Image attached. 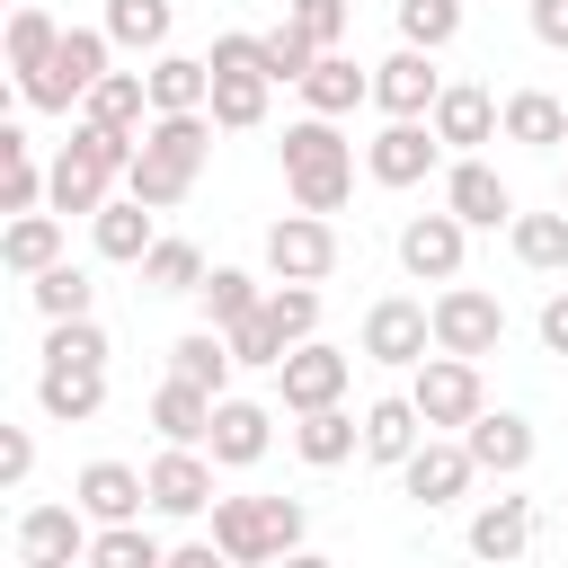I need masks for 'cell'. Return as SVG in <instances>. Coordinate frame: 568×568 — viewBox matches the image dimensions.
Instances as JSON below:
<instances>
[{"instance_id": "cell-49", "label": "cell", "mask_w": 568, "mask_h": 568, "mask_svg": "<svg viewBox=\"0 0 568 568\" xmlns=\"http://www.w3.org/2000/svg\"><path fill=\"white\" fill-rule=\"evenodd\" d=\"M36 470V444H27V426H0V488H18Z\"/></svg>"}, {"instance_id": "cell-14", "label": "cell", "mask_w": 568, "mask_h": 568, "mask_svg": "<svg viewBox=\"0 0 568 568\" xmlns=\"http://www.w3.org/2000/svg\"><path fill=\"white\" fill-rule=\"evenodd\" d=\"M435 98H444V80H435V53H426V44H399L390 62H373V106H390V115H435Z\"/></svg>"}, {"instance_id": "cell-33", "label": "cell", "mask_w": 568, "mask_h": 568, "mask_svg": "<svg viewBox=\"0 0 568 568\" xmlns=\"http://www.w3.org/2000/svg\"><path fill=\"white\" fill-rule=\"evenodd\" d=\"M231 364H240V355H231V328H213V320H204V328H186V337L169 346V373H186V382H204V390H222V382H231Z\"/></svg>"}, {"instance_id": "cell-46", "label": "cell", "mask_w": 568, "mask_h": 568, "mask_svg": "<svg viewBox=\"0 0 568 568\" xmlns=\"http://www.w3.org/2000/svg\"><path fill=\"white\" fill-rule=\"evenodd\" d=\"M311 62H320V36H311L302 18H284V27L266 36V71H275V80H302Z\"/></svg>"}, {"instance_id": "cell-50", "label": "cell", "mask_w": 568, "mask_h": 568, "mask_svg": "<svg viewBox=\"0 0 568 568\" xmlns=\"http://www.w3.org/2000/svg\"><path fill=\"white\" fill-rule=\"evenodd\" d=\"M532 36L568 53V0H532Z\"/></svg>"}, {"instance_id": "cell-31", "label": "cell", "mask_w": 568, "mask_h": 568, "mask_svg": "<svg viewBox=\"0 0 568 568\" xmlns=\"http://www.w3.org/2000/svg\"><path fill=\"white\" fill-rule=\"evenodd\" d=\"M470 550H479V559H524V550H532V506H524V497L479 506V515H470Z\"/></svg>"}, {"instance_id": "cell-16", "label": "cell", "mask_w": 568, "mask_h": 568, "mask_svg": "<svg viewBox=\"0 0 568 568\" xmlns=\"http://www.w3.org/2000/svg\"><path fill=\"white\" fill-rule=\"evenodd\" d=\"M151 506L160 515H213V462L195 444H169L151 462Z\"/></svg>"}, {"instance_id": "cell-8", "label": "cell", "mask_w": 568, "mask_h": 568, "mask_svg": "<svg viewBox=\"0 0 568 568\" xmlns=\"http://www.w3.org/2000/svg\"><path fill=\"white\" fill-rule=\"evenodd\" d=\"M435 346V302H408V293H382L364 311V355L373 364H426Z\"/></svg>"}, {"instance_id": "cell-1", "label": "cell", "mask_w": 568, "mask_h": 568, "mask_svg": "<svg viewBox=\"0 0 568 568\" xmlns=\"http://www.w3.org/2000/svg\"><path fill=\"white\" fill-rule=\"evenodd\" d=\"M204 151H213V106H186V115H151V124H142V142H133L124 195H142V204H178V195L195 186Z\"/></svg>"}, {"instance_id": "cell-45", "label": "cell", "mask_w": 568, "mask_h": 568, "mask_svg": "<svg viewBox=\"0 0 568 568\" xmlns=\"http://www.w3.org/2000/svg\"><path fill=\"white\" fill-rule=\"evenodd\" d=\"M44 364H106V328L80 311V320H53V337H44Z\"/></svg>"}, {"instance_id": "cell-51", "label": "cell", "mask_w": 568, "mask_h": 568, "mask_svg": "<svg viewBox=\"0 0 568 568\" xmlns=\"http://www.w3.org/2000/svg\"><path fill=\"white\" fill-rule=\"evenodd\" d=\"M541 346H550V355H568V293H550V302H541Z\"/></svg>"}, {"instance_id": "cell-30", "label": "cell", "mask_w": 568, "mask_h": 568, "mask_svg": "<svg viewBox=\"0 0 568 568\" xmlns=\"http://www.w3.org/2000/svg\"><path fill=\"white\" fill-rule=\"evenodd\" d=\"M142 106H151V71H106V80L80 98V115H89V124H115V133H142Z\"/></svg>"}, {"instance_id": "cell-17", "label": "cell", "mask_w": 568, "mask_h": 568, "mask_svg": "<svg viewBox=\"0 0 568 568\" xmlns=\"http://www.w3.org/2000/svg\"><path fill=\"white\" fill-rule=\"evenodd\" d=\"M36 408H44L53 426L98 417V408H106V364H44V373H36Z\"/></svg>"}, {"instance_id": "cell-47", "label": "cell", "mask_w": 568, "mask_h": 568, "mask_svg": "<svg viewBox=\"0 0 568 568\" xmlns=\"http://www.w3.org/2000/svg\"><path fill=\"white\" fill-rule=\"evenodd\" d=\"M231 355H240V364H284V355H293V346H284V328L266 320V302H257V311L231 328Z\"/></svg>"}, {"instance_id": "cell-11", "label": "cell", "mask_w": 568, "mask_h": 568, "mask_svg": "<svg viewBox=\"0 0 568 568\" xmlns=\"http://www.w3.org/2000/svg\"><path fill=\"white\" fill-rule=\"evenodd\" d=\"M266 266L293 275V284H320V275L337 266V231H328V213H284V222L266 231Z\"/></svg>"}, {"instance_id": "cell-36", "label": "cell", "mask_w": 568, "mask_h": 568, "mask_svg": "<svg viewBox=\"0 0 568 568\" xmlns=\"http://www.w3.org/2000/svg\"><path fill=\"white\" fill-rule=\"evenodd\" d=\"M53 44H62V27H53L36 0H18V9H9V71H18V80H36V71L53 62Z\"/></svg>"}, {"instance_id": "cell-24", "label": "cell", "mask_w": 568, "mask_h": 568, "mask_svg": "<svg viewBox=\"0 0 568 568\" xmlns=\"http://www.w3.org/2000/svg\"><path fill=\"white\" fill-rule=\"evenodd\" d=\"M426 435H435V426L417 417V399H373V408H364V462H390V470H399Z\"/></svg>"}, {"instance_id": "cell-10", "label": "cell", "mask_w": 568, "mask_h": 568, "mask_svg": "<svg viewBox=\"0 0 568 568\" xmlns=\"http://www.w3.org/2000/svg\"><path fill=\"white\" fill-rule=\"evenodd\" d=\"M435 151H444V133H435V115H390V124L373 133V151H364V169H373L382 186H417V178L435 169Z\"/></svg>"}, {"instance_id": "cell-4", "label": "cell", "mask_w": 568, "mask_h": 568, "mask_svg": "<svg viewBox=\"0 0 568 568\" xmlns=\"http://www.w3.org/2000/svg\"><path fill=\"white\" fill-rule=\"evenodd\" d=\"M302 532H311L302 497H213V541L231 568L284 559V550H302Z\"/></svg>"}, {"instance_id": "cell-9", "label": "cell", "mask_w": 568, "mask_h": 568, "mask_svg": "<svg viewBox=\"0 0 568 568\" xmlns=\"http://www.w3.org/2000/svg\"><path fill=\"white\" fill-rule=\"evenodd\" d=\"M89 524H98V515H89L80 497H71V506H27V515H18V559H27V568H71V559H89V541H98Z\"/></svg>"}, {"instance_id": "cell-5", "label": "cell", "mask_w": 568, "mask_h": 568, "mask_svg": "<svg viewBox=\"0 0 568 568\" xmlns=\"http://www.w3.org/2000/svg\"><path fill=\"white\" fill-rule=\"evenodd\" d=\"M106 27H62V44H53V62L36 71V80H18V98L27 106H44V115H71L98 80H106Z\"/></svg>"}, {"instance_id": "cell-20", "label": "cell", "mask_w": 568, "mask_h": 568, "mask_svg": "<svg viewBox=\"0 0 568 568\" xmlns=\"http://www.w3.org/2000/svg\"><path fill=\"white\" fill-rule=\"evenodd\" d=\"M444 204H453L470 231H497V222H515V195H506V178H497L488 160H453V178H444Z\"/></svg>"}, {"instance_id": "cell-48", "label": "cell", "mask_w": 568, "mask_h": 568, "mask_svg": "<svg viewBox=\"0 0 568 568\" xmlns=\"http://www.w3.org/2000/svg\"><path fill=\"white\" fill-rule=\"evenodd\" d=\"M293 18H302V27L320 36V53H328V44L346 36V0H293Z\"/></svg>"}, {"instance_id": "cell-15", "label": "cell", "mask_w": 568, "mask_h": 568, "mask_svg": "<svg viewBox=\"0 0 568 568\" xmlns=\"http://www.w3.org/2000/svg\"><path fill=\"white\" fill-rule=\"evenodd\" d=\"M399 479H408V497H417V506H453V497L479 479V462H470V444H444V435H426V444L399 462Z\"/></svg>"}, {"instance_id": "cell-43", "label": "cell", "mask_w": 568, "mask_h": 568, "mask_svg": "<svg viewBox=\"0 0 568 568\" xmlns=\"http://www.w3.org/2000/svg\"><path fill=\"white\" fill-rule=\"evenodd\" d=\"M266 320L284 328V346H302V337L320 328V284H293V275H275V293H266Z\"/></svg>"}, {"instance_id": "cell-7", "label": "cell", "mask_w": 568, "mask_h": 568, "mask_svg": "<svg viewBox=\"0 0 568 568\" xmlns=\"http://www.w3.org/2000/svg\"><path fill=\"white\" fill-rule=\"evenodd\" d=\"M497 337H506V302L497 293H479V284H444L435 293V346L444 355H497Z\"/></svg>"}, {"instance_id": "cell-19", "label": "cell", "mask_w": 568, "mask_h": 568, "mask_svg": "<svg viewBox=\"0 0 568 568\" xmlns=\"http://www.w3.org/2000/svg\"><path fill=\"white\" fill-rule=\"evenodd\" d=\"M71 497H80L98 524H133V515L151 506V470H124V462H89V470L71 479Z\"/></svg>"}, {"instance_id": "cell-18", "label": "cell", "mask_w": 568, "mask_h": 568, "mask_svg": "<svg viewBox=\"0 0 568 568\" xmlns=\"http://www.w3.org/2000/svg\"><path fill=\"white\" fill-rule=\"evenodd\" d=\"M462 444H470V462H479V470L515 479V470L532 462V417H515V408H479V417L462 426Z\"/></svg>"}, {"instance_id": "cell-35", "label": "cell", "mask_w": 568, "mask_h": 568, "mask_svg": "<svg viewBox=\"0 0 568 568\" xmlns=\"http://www.w3.org/2000/svg\"><path fill=\"white\" fill-rule=\"evenodd\" d=\"M506 142H532V151L568 142V106H559L550 89H515V98H506Z\"/></svg>"}, {"instance_id": "cell-25", "label": "cell", "mask_w": 568, "mask_h": 568, "mask_svg": "<svg viewBox=\"0 0 568 568\" xmlns=\"http://www.w3.org/2000/svg\"><path fill=\"white\" fill-rule=\"evenodd\" d=\"M302 98H311V115H355V106L373 98V71H355V62L328 44V53L302 71Z\"/></svg>"}, {"instance_id": "cell-29", "label": "cell", "mask_w": 568, "mask_h": 568, "mask_svg": "<svg viewBox=\"0 0 568 568\" xmlns=\"http://www.w3.org/2000/svg\"><path fill=\"white\" fill-rule=\"evenodd\" d=\"M355 444H364V426H355L337 399H328V408H302V426H293V453H302L311 470H337Z\"/></svg>"}, {"instance_id": "cell-52", "label": "cell", "mask_w": 568, "mask_h": 568, "mask_svg": "<svg viewBox=\"0 0 568 568\" xmlns=\"http://www.w3.org/2000/svg\"><path fill=\"white\" fill-rule=\"evenodd\" d=\"M559 204H568V178H559Z\"/></svg>"}, {"instance_id": "cell-6", "label": "cell", "mask_w": 568, "mask_h": 568, "mask_svg": "<svg viewBox=\"0 0 568 568\" xmlns=\"http://www.w3.org/2000/svg\"><path fill=\"white\" fill-rule=\"evenodd\" d=\"M408 399H417L426 426H470V417L488 408V390H479V355H444V346H435V355L417 364Z\"/></svg>"}, {"instance_id": "cell-21", "label": "cell", "mask_w": 568, "mask_h": 568, "mask_svg": "<svg viewBox=\"0 0 568 568\" xmlns=\"http://www.w3.org/2000/svg\"><path fill=\"white\" fill-rule=\"evenodd\" d=\"M213 399H222V390L169 373V382L151 390V426H160V444H204V435H213Z\"/></svg>"}, {"instance_id": "cell-26", "label": "cell", "mask_w": 568, "mask_h": 568, "mask_svg": "<svg viewBox=\"0 0 568 568\" xmlns=\"http://www.w3.org/2000/svg\"><path fill=\"white\" fill-rule=\"evenodd\" d=\"M151 213H160V204H142V195H124V204L106 195V204H98V257L142 266V257H151V240H160V231H151Z\"/></svg>"}, {"instance_id": "cell-37", "label": "cell", "mask_w": 568, "mask_h": 568, "mask_svg": "<svg viewBox=\"0 0 568 568\" xmlns=\"http://www.w3.org/2000/svg\"><path fill=\"white\" fill-rule=\"evenodd\" d=\"M142 284H151V293H204V248H195V240H151Z\"/></svg>"}, {"instance_id": "cell-2", "label": "cell", "mask_w": 568, "mask_h": 568, "mask_svg": "<svg viewBox=\"0 0 568 568\" xmlns=\"http://www.w3.org/2000/svg\"><path fill=\"white\" fill-rule=\"evenodd\" d=\"M284 186H293L302 213H337V204L355 195V151H346V133H337V115L284 124Z\"/></svg>"}, {"instance_id": "cell-12", "label": "cell", "mask_w": 568, "mask_h": 568, "mask_svg": "<svg viewBox=\"0 0 568 568\" xmlns=\"http://www.w3.org/2000/svg\"><path fill=\"white\" fill-rule=\"evenodd\" d=\"M462 240H470V222L444 204V213H417L408 231H399V266L417 275V284H453L462 275Z\"/></svg>"}, {"instance_id": "cell-39", "label": "cell", "mask_w": 568, "mask_h": 568, "mask_svg": "<svg viewBox=\"0 0 568 568\" xmlns=\"http://www.w3.org/2000/svg\"><path fill=\"white\" fill-rule=\"evenodd\" d=\"M506 231H515V257H524V266H541V275L568 266V204H559V213H515Z\"/></svg>"}, {"instance_id": "cell-41", "label": "cell", "mask_w": 568, "mask_h": 568, "mask_svg": "<svg viewBox=\"0 0 568 568\" xmlns=\"http://www.w3.org/2000/svg\"><path fill=\"white\" fill-rule=\"evenodd\" d=\"M257 302H266V293H257L248 266H213V275H204V320H213V328H240Z\"/></svg>"}, {"instance_id": "cell-3", "label": "cell", "mask_w": 568, "mask_h": 568, "mask_svg": "<svg viewBox=\"0 0 568 568\" xmlns=\"http://www.w3.org/2000/svg\"><path fill=\"white\" fill-rule=\"evenodd\" d=\"M133 142H142V133H115V124H89V115H80V133H71V142H62V160H53L44 204H53V213H98V204H106V186L133 169Z\"/></svg>"}, {"instance_id": "cell-42", "label": "cell", "mask_w": 568, "mask_h": 568, "mask_svg": "<svg viewBox=\"0 0 568 568\" xmlns=\"http://www.w3.org/2000/svg\"><path fill=\"white\" fill-rule=\"evenodd\" d=\"M106 36L133 44V53H160L169 44V0H106Z\"/></svg>"}, {"instance_id": "cell-32", "label": "cell", "mask_w": 568, "mask_h": 568, "mask_svg": "<svg viewBox=\"0 0 568 568\" xmlns=\"http://www.w3.org/2000/svg\"><path fill=\"white\" fill-rule=\"evenodd\" d=\"M53 257H62V222H53V213H18V222L0 231V266H9V275H44Z\"/></svg>"}, {"instance_id": "cell-28", "label": "cell", "mask_w": 568, "mask_h": 568, "mask_svg": "<svg viewBox=\"0 0 568 568\" xmlns=\"http://www.w3.org/2000/svg\"><path fill=\"white\" fill-rule=\"evenodd\" d=\"M497 124H506V106H497L488 89H444V98H435V133H444L453 151H479Z\"/></svg>"}, {"instance_id": "cell-27", "label": "cell", "mask_w": 568, "mask_h": 568, "mask_svg": "<svg viewBox=\"0 0 568 568\" xmlns=\"http://www.w3.org/2000/svg\"><path fill=\"white\" fill-rule=\"evenodd\" d=\"M186 106H213V62L160 53V62H151V115H186Z\"/></svg>"}, {"instance_id": "cell-13", "label": "cell", "mask_w": 568, "mask_h": 568, "mask_svg": "<svg viewBox=\"0 0 568 568\" xmlns=\"http://www.w3.org/2000/svg\"><path fill=\"white\" fill-rule=\"evenodd\" d=\"M284 408L302 417V408H328V399H346V373H355V355H337V346H320V337H302L284 364Z\"/></svg>"}, {"instance_id": "cell-34", "label": "cell", "mask_w": 568, "mask_h": 568, "mask_svg": "<svg viewBox=\"0 0 568 568\" xmlns=\"http://www.w3.org/2000/svg\"><path fill=\"white\" fill-rule=\"evenodd\" d=\"M0 169H9L0 204H9V213H36V204H44V186H53V169H36V142H27L18 124H0Z\"/></svg>"}, {"instance_id": "cell-38", "label": "cell", "mask_w": 568, "mask_h": 568, "mask_svg": "<svg viewBox=\"0 0 568 568\" xmlns=\"http://www.w3.org/2000/svg\"><path fill=\"white\" fill-rule=\"evenodd\" d=\"M89 559H98V568H169V550H160V532H142V515H133V524H98Z\"/></svg>"}, {"instance_id": "cell-23", "label": "cell", "mask_w": 568, "mask_h": 568, "mask_svg": "<svg viewBox=\"0 0 568 568\" xmlns=\"http://www.w3.org/2000/svg\"><path fill=\"white\" fill-rule=\"evenodd\" d=\"M266 89H275V71H257V62H222V71H213V124H222V133L266 124Z\"/></svg>"}, {"instance_id": "cell-40", "label": "cell", "mask_w": 568, "mask_h": 568, "mask_svg": "<svg viewBox=\"0 0 568 568\" xmlns=\"http://www.w3.org/2000/svg\"><path fill=\"white\" fill-rule=\"evenodd\" d=\"M27 293H36V311H44V320H80V311L98 302V284H89L80 266H62V257H53L44 275H27Z\"/></svg>"}, {"instance_id": "cell-44", "label": "cell", "mask_w": 568, "mask_h": 568, "mask_svg": "<svg viewBox=\"0 0 568 568\" xmlns=\"http://www.w3.org/2000/svg\"><path fill=\"white\" fill-rule=\"evenodd\" d=\"M399 36L426 44V53H444L462 36V0H399Z\"/></svg>"}, {"instance_id": "cell-22", "label": "cell", "mask_w": 568, "mask_h": 568, "mask_svg": "<svg viewBox=\"0 0 568 568\" xmlns=\"http://www.w3.org/2000/svg\"><path fill=\"white\" fill-rule=\"evenodd\" d=\"M266 435H275V417H266L257 399H231V390H222V399H213V435H204V453L231 462V470H248V462L266 453Z\"/></svg>"}]
</instances>
